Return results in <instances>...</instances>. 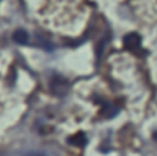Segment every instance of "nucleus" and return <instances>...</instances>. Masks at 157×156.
Instances as JSON below:
<instances>
[{"label":"nucleus","instance_id":"1","mask_svg":"<svg viewBox=\"0 0 157 156\" xmlns=\"http://www.w3.org/2000/svg\"><path fill=\"white\" fill-rule=\"evenodd\" d=\"M12 38H13V41H15L16 43L25 44V43H27V41H28V34L26 33V31L18 29V31H16V32L13 33Z\"/></svg>","mask_w":157,"mask_h":156},{"label":"nucleus","instance_id":"2","mask_svg":"<svg viewBox=\"0 0 157 156\" xmlns=\"http://www.w3.org/2000/svg\"><path fill=\"white\" fill-rule=\"evenodd\" d=\"M31 156H43V155H40V154H34V155H31Z\"/></svg>","mask_w":157,"mask_h":156}]
</instances>
